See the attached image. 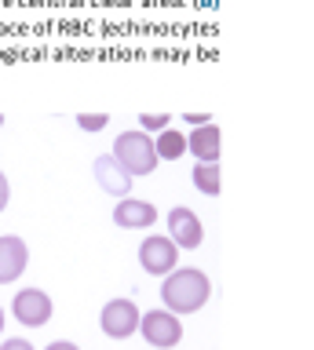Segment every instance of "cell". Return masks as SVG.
Returning a JSON list of instances; mask_svg holds the SVG:
<instances>
[{
  "mask_svg": "<svg viewBox=\"0 0 314 350\" xmlns=\"http://www.w3.org/2000/svg\"><path fill=\"white\" fill-rule=\"evenodd\" d=\"M154 150H157V161H179L183 153H187V135L168 124V128H161V131H157Z\"/></svg>",
  "mask_w": 314,
  "mask_h": 350,
  "instance_id": "4fadbf2b",
  "label": "cell"
},
{
  "mask_svg": "<svg viewBox=\"0 0 314 350\" xmlns=\"http://www.w3.org/2000/svg\"><path fill=\"white\" fill-rule=\"evenodd\" d=\"M190 179H194V190H198V193L220 197V190H223L220 161H198V164H194V172H190Z\"/></svg>",
  "mask_w": 314,
  "mask_h": 350,
  "instance_id": "7c38bea8",
  "label": "cell"
},
{
  "mask_svg": "<svg viewBox=\"0 0 314 350\" xmlns=\"http://www.w3.org/2000/svg\"><path fill=\"white\" fill-rule=\"evenodd\" d=\"M168 237L176 241L179 248H187V252H194V248H201V241H205V226H201V219H198V212H190V208H172L168 212Z\"/></svg>",
  "mask_w": 314,
  "mask_h": 350,
  "instance_id": "52a82bcc",
  "label": "cell"
},
{
  "mask_svg": "<svg viewBox=\"0 0 314 350\" xmlns=\"http://www.w3.org/2000/svg\"><path fill=\"white\" fill-rule=\"evenodd\" d=\"M0 128H4V113H0Z\"/></svg>",
  "mask_w": 314,
  "mask_h": 350,
  "instance_id": "44dd1931",
  "label": "cell"
},
{
  "mask_svg": "<svg viewBox=\"0 0 314 350\" xmlns=\"http://www.w3.org/2000/svg\"><path fill=\"white\" fill-rule=\"evenodd\" d=\"M26 262H29V248L23 237H15V234L0 237V284H12L23 278Z\"/></svg>",
  "mask_w": 314,
  "mask_h": 350,
  "instance_id": "ba28073f",
  "label": "cell"
},
{
  "mask_svg": "<svg viewBox=\"0 0 314 350\" xmlns=\"http://www.w3.org/2000/svg\"><path fill=\"white\" fill-rule=\"evenodd\" d=\"M0 350H37V347L29 343V339H23V336H12V339H4V343H0Z\"/></svg>",
  "mask_w": 314,
  "mask_h": 350,
  "instance_id": "2e32d148",
  "label": "cell"
},
{
  "mask_svg": "<svg viewBox=\"0 0 314 350\" xmlns=\"http://www.w3.org/2000/svg\"><path fill=\"white\" fill-rule=\"evenodd\" d=\"M183 120H187L190 128H198V124H209V120H212V113H187Z\"/></svg>",
  "mask_w": 314,
  "mask_h": 350,
  "instance_id": "ac0fdd59",
  "label": "cell"
},
{
  "mask_svg": "<svg viewBox=\"0 0 314 350\" xmlns=\"http://www.w3.org/2000/svg\"><path fill=\"white\" fill-rule=\"evenodd\" d=\"M106 124H110V117H106V113H81L77 117V128L81 131H103Z\"/></svg>",
  "mask_w": 314,
  "mask_h": 350,
  "instance_id": "9a60e30c",
  "label": "cell"
},
{
  "mask_svg": "<svg viewBox=\"0 0 314 350\" xmlns=\"http://www.w3.org/2000/svg\"><path fill=\"white\" fill-rule=\"evenodd\" d=\"M92 172H95V183H99L103 193H110V197H128V190H132V175H128L121 164L114 161V153H106V157H95Z\"/></svg>",
  "mask_w": 314,
  "mask_h": 350,
  "instance_id": "9c48e42d",
  "label": "cell"
},
{
  "mask_svg": "<svg viewBox=\"0 0 314 350\" xmlns=\"http://www.w3.org/2000/svg\"><path fill=\"white\" fill-rule=\"evenodd\" d=\"M0 336H4V306H0Z\"/></svg>",
  "mask_w": 314,
  "mask_h": 350,
  "instance_id": "ffe728a7",
  "label": "cell"
},
{
  "mask_svg": "<svg viewBox=\"0 0 314 350\" xmlns=\"http://www.w3.org/2000/svg\"><path fill=\"white\" fill-rule=\"evenodd\" d=\"M139 262L150 278H165L168 270H176L179 262V245L165 234H150L143 245H139Z\"/></svg>",
  "mask_w": 314,
  "mask_h": 350,
  "instance_id": "277c9868",
  "label": "cell"
},
{
  "mask_svg": "<svg viewBox=\"0 0 314 350\" xmlns=\"http://www.w3.org/2000/svg\"><path fill=\"white\" fill-rule=\"evenodd\" d=\"M139 332H143V339L150 347L168 350L183 339V321H179V314H172V310H150V314L139 317Z\"/></svg>",
  "mask_w": 314,
  "mask_h": 350,
  "instance_id": "3957f363",
  "label": "cell"
},
{
  "mask_svg": "<svg viewBox=\"0 0 314 350\" xmlns=\"http://www.w3.org/2000/svg\"><path fill=\"white\" fill-rule=\"evenodd\" d=\"M44 350H81V347L73 343V339H55V343H48Z\"/></svg>",
  "mask_w": 314,
  "mask_h": 350,
  "instance_id": "d6986e66",
  "label": "cell"
},
{
  "mask_svg": "<svg viewBox=\"0 0 314 350\" xmlns=\"http://www.w3.org/2000/svg\"><path fill=\"white\" fill-rule=\"evenodd\" d=\"M8 201H12V183H8V175L0 172V212L8 208Z\"/></svg>",
  "mask_w": 314,
  "mask_h": 350,
  "instance_id": "e0dca14e",
  "label": "cell"
},
{
  "mask_svg": "<svg viewBox=\"0 0 314 350\" xmlns=\"http://www.w3.org/2000/svg\"><path fill=\"white\" fill-rule=\"evenodd\" d=\"M114 223L121 230H146L157 223V208L150 201H139V197H121V204L114 208Z\"/></svg>",
  "mask_w": 314,
  "mask_h": 350,
  "instance_id": "30bf717a",
  "label": "cell"
},
{
  "mask_svg": "<svg viewBox=\"0 0 314 350\" xmlns=\"http://www.w3.org/2000/svg\"><path fill=\"white\" fill-rule=\"evenodd\" d=\"M168 124H172L168 113H143V117H139V128H143L146 135H157V131L168 128Z\"/></svg>",
  "mask_w": 314,
  "mask_h": 350,
  "instance_id": "5bb4252c",
  "label": "cell"
},
{
  "mask_svg": "<svg viewBox=\"0 0 314 350\" xmlns=\"http://www.w3.org/2000/svg\"><path fill=\"white\" fill-rule=\"evenodd\" d=\"M212 295V281L205 270H194V267H176L165 273V284H161V299H165V310L172 314H194L209 303Z\"/></svg>",
  "mask_w": 314,
  "mask_h": 350,
  "instance_id": "6da1fadb",
  "label": "cell"
},
{
  "mask_svg": "<svg viewBox=\"0 0 314 350\" xmlns=\"http://www.w3.org/2000/svg\"><path fill=\"white\" fill-rule=\"evenodd\" d=\"M12 314H15V321H23L26 328H40V325L51 321L55 303H51V295L44 288H23V292H15V299H12Z\"/></svg>",
  "mask_w": 314,
  "mask_h": 350,
  "instance_id": "8992f818",
  "label": "cell"
},
{
  "mask_svg": "<svg viewBox=\"0 0 314 350\" xmlns=\"http://www.w3.org/2000/svg\"><path fill=\"white\" fill-rule=\"evenodd\" d=\"M139 317H143V310L135 306V299H110L99 314V328L110 339H128L139 332Z\"/></svg>",
  "mask_w": 314,
  "mask_h": 350,
  "instance_id": "5b68a950",
  "label": "cell"
},
{
  "mask_svg": "<svg viewBox=\"0 0 314 350\" xmlns=\"http://www.w3.org/2000/svg\"><path fill=\"white\" fill-rule=\"evenodd\" d=\"M220 124L215 120H209V124H198V128H190V135H187V150L194 153L198 161H220Z\"/></svg>",
  "mask_w": 314,
  "mask_h": 350,
  "instance_id": "8fae6325",
  "label": "cell"
},
{
  "mask_svg": "<svg viewBox=\"0 0 314 350\" xmlns=\"http://www.w3.org/2000/svg\"><path fill=\"white\" fill-rule=\"evenodd\" d=\"M114 161L121 164V168L139 179V175H150L157 168V150H154V139L146 135L143 128L135 131H121V135L114 139Z\"/></svg>",
  "mask_w": 314,
  "mask_h": 350,
  "instance_id": "7a4b0ae2",
  "label": "cell"
}]
</instances>
